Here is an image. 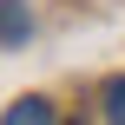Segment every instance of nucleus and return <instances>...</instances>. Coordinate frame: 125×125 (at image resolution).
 <instances>
[{"mask_svg": "<svg viewBox=\"0 0 125 125\" xmlns=\"http://www.w3.org/2000/svg\"><path fill=\"white\" fill-rule=\"evenodd\" d=\"M7 125H53V105L46 99H20V105H7Z\"/></svg>", "mask_w": 125, "mask_h": 125, "instance_id": "obj_1", "label": "nucleus"}, {"mask_svg": "<svg viewBox=\"0 0 125 125\" xmlns=\"http://www.w3.org/2000/svg\"><path fill=\"white\" fill-rule=\"evenodd\" d=\"M26 26H33L26 7H20V0H0V40H26Z\"/></svg>", "mask_w": 125, "mask_h": 125, "instance_id": "obj_2", "label": "nucleus"}, {"mask_svg": "<svg viewBox=\"0 0 125 125\" xmlns=\"http://www.w3.org/2000/svg\"><path fill=\"white\" fill-rule=\"evenodd\" d=\"M105 119L125 125V79H112V86H105Z\"/></svg>", "mask_w": 125, "mask_h": 125, "instance_id": "obj_3", "label": "nucleus"}]
</instances>
